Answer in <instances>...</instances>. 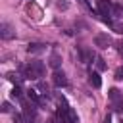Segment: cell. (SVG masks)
<instances>
[{
    "instance_id": "1",
    "label": "cell",
    "mask_w": 123,
    "mask_h": 123,
    "mask_svg": "<svg viewBox=\"0 0 123 123\" xmlns=\"http://www.w3.org/2000/svg\"><path fill=\"white\" fill-rule=\"evenodd\" d=\"M58 119L62 121V123H77V113L73 111V108L71 106H67V102L65 100H62L60 102V106H58Z\"/></svg>"
},
{
    "instance_id": "13",
    "label": "cell",
    "mask_w": 123,
    "mask_h": 123,
    "mask_svg": "<svg viewBox=\"0 0 123 123\" xmlns=\"http://www.w3.org/2000/svg\"><path fill=\"white\" fill-rule=\"evenodd\" d=\"M115 79H117V81H123V67H119V69L115 71Z\"/></svg>"
},
{
    "instance_id": "10",
    "label": "cell",
    "mask_w": 123,
    "mask_h": 123,
    "mask_svg": "<svg viewBox=\"0 0 123 123\" xmlns=\"http://www.w3.org/2000/svg\"><path fill=\"white\" fill-rule=\"evenodd\" d=\"M27 94H29V98H31V100H33L35 104H40V98L37 96V90H29Z\"/></svg>"
},
{
    "instance_id": "6",
    "label": "cell",
    "mask_w": 123,
    "mask_h": 123,
    "mask_svg": "<svg viewBox=\"0 0 123 123\" xmlns=\"http://www.w3.org/2000/svg\"><path fill=\"white\" fill-rule=\"evenodd\" d=\"M0 37L4 38V40H8V38H13L15 37V31L8 25V23H2V27H0Z\"/></svg>"
},
{
    "instance_id": "14",
    "label": "cell",
    "mask_w": 123,
    "mask_h": 123,
    "mask_svg": "<svg viewBox=\"0 0 123 123\" xmlns=\"http://www.w3.org/2000/svg\"><path fill=\"white\" fill-rule=\"evenodd\" d=\"M8 110H10V104L4 102V104H2V111H8Z\"/></svg>"
},
{
    "instance_id": "7",
    "label": "cell",
    "mask_w": 123,
    "mask_h": 123,
    "mask_svg": "<svg viewBox=\"0 0 123 123\" xmlns=\"http://www.w3.org/2000/svg\"><path fill=\"white\" fill-rule=\"evenodd\" d=\"M46 50V46L42 44V42H31L29 46H27V52L29 54H40V52H44Z\"/></svg>"
},
{
    "instance_id": "16",
    "label": "cell",
    "mask_w": 123,
    "mask_h": 123,
    "mask_svg": "<svg viewBox=\"0 0 123 123\" xmlns=\"http://www.w3.org/2000/svg\"><path fill=\"white\" fill-rule=\"evenodd\" d=\"M119 54H121V56H123V48H119Z\"/></svg>"
},
{
    "instance_id": "9",
    "label": "cell",
    "mask_w": 123,
    "mask_h": 123,
    "mask_svg": "<svg viewBox=\"0 0 123 123\" xmlns=\"http://www.w3.org/2000/svg\"><path fill=\"white\" fill-rule=\"evenodd\" d=\"M48 63H50V67H54V69L58 71V67H60V63H62V56H60L58 52H54V54L50 56V60H48Z\"/></svg>"
},
{
    "instance_id": "12",
    "label": "cell",
    "mask_w": 123,
    "mask_h": 123,
    "mask_svg": "<svg viewBox=\"0 0 123 123\" xmlns=\"http://www.w3.org/2000/svg\"><path fill=\"white\" fill-rule=\"evenodd\" d=\"M12 96H13V98H19V100H21V88H19L17 85H15V86H13V90H12Z\"/></svg>"
},
{
    "instance_id": "15",
    "label": "cell",
    "mask_w": 123,
    "mask_h": 123,
    "mask_svg": "<svg viewBox=\"0 0 123 123\" xmlns=\"http://www.w3.org/2000/svg\"><path fill=\"white\" fill-rule=\"evenodd\" d=\"M104 123H111V117H110V115H106V119H104Z\"/></svg>"
},
{
    "instance_id": "11",
    "label": "cell",
    "mask_w": 123,
    "mask_h": 123,
    "mask_svg": "<svg viewBox=\"0 0 123 123\" xmlns=\"http://www.w3.org/2000/svg\"><path fill=\"white\" fill-rule=\"evenodd\" d=\"M96 67H98V69H100V71H104V69H106V67H108V65H106V63H104V60H102V58H96Z\"/></svg>"
},
{
    "instance_id": "5",
    "label": "cell",
    "mask_w": 123,
    "mask_h": 123,
    "mask_svg": "<svg viewBox=\"0 0 123 123\" xmlns=\"http://www.w3.org/2000/svg\"><path fill=\"white\" fill-rule=\"evenodd\" d=\"M94 44H96L98 48H108V46L111 44V38H110V35L100 33V35H96V37H94Z\"/></svg>"
},
{
    "instance_id": "2",
    "label": "cell",
    "mask_w": 123,
    "mask_h": 123,
    "mask_svg": "<svg viewBox=\"0 0 123 123\" xmlns=\"http://www.w3.org/2000/svg\"><path fill=\"white\" fill-rule=\"evenodd\" d=\"M46 67L42 62H29L27 67H25V79H31V81H37L44 75Z\"/></svg>"
},
{
    "instance_id": "4",
    "label": "cell",
    "mask_w": 123,
    "mask_h": 123,
    "mask_svg": "<svg viewBox=\"0 0 123 123\" xmlns=\"http://www.w3.org/2000/svg\"><path fill=\"white\" fill-rule=\"evenodd\" d=\"M52 83H54V86H58V88L67 86V77H65V73H63V71H54Z\"/></svg>"
},
{
    "instance_id": "3",
    "label": "cell",
    "mask_w": 123,
    "mask_h": 123,
    "mask_svg": "<svg viewBox=\"0 0 123 123\" xmlns=\"http://www.w3.org/2000/svg\"><path fill=\"white\" fill-rule=\"evenodd\" d=\"M23 115H25L27 123H37V110H35V106L23 102Z\"/></svg>"
},
{
    "instance_id": "8",
    "label": "cell",
    "mask_w": 123,
    "mask_h": 123,
    "mask_svg": "<svg viewBox=\"0 0 123 123\" xmlns=\"http://www.w3.org/2000/svg\"><path fill=\"white\" fill-rule=\"evenodd\" d=\"M88 85L94 86V88H100V86H102V79H100V75H98L96 71H92V73L88 75Z\"/></svg>"
}]
</instances>
